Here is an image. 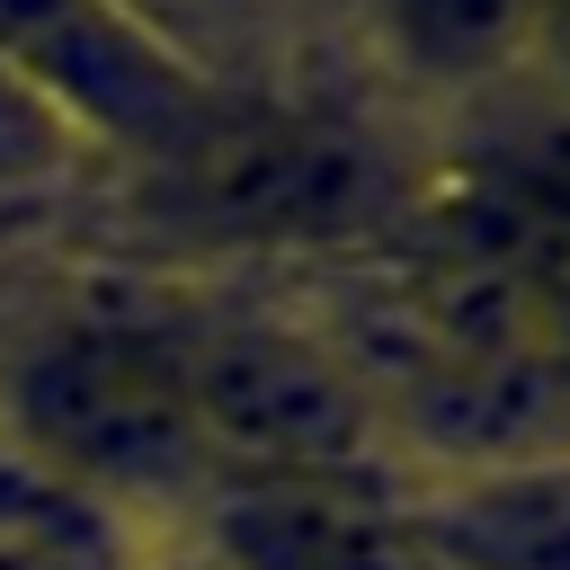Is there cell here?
<instances>
[{
  "mask_svg": "<svg viewBox=\"0 0 570 570\" xmlns=\"http://www.w3.org/2000/svg\"><path fill=\"white\" fill-rule=\"evenodd\" d=\"M151 543H160L151 525H134L125 508L89 499L80 481H62L53 463L0 436V552L45 561V570H134Z\"/></svg>",
  "mask_w": 570,
  "mask_h": 570,
  "instance_id": "cell-8",
  "label": "cell"
},
{
  "mask_svg": "<svg viewBox=\"0 0 570 570\" xmlns=\"http://www.w3.org/2000/svg\"><path fill=\"white\" fill-rule=\"evenodd\" d=\"M0 436L151 534H187L223 481L142 303H62L0 347Z\"/></svg>",
  "mask_w": 570,
  "mask_h": 570,
  "instance_id": "cell-2",
  "label": "cell"
},
{
  "mask_svg": "<svg viewBox=\"0 0 570 570\" xmlns=\"http://www.w3.org/2000/svg\"><path fill=\"white\" fill-rule=\"evenodd\" d=\"M525 71L570 98V0H534V62Z\"/></svg>",
  "mask_w": 570,
  "mask_h": 570,
  "instance_id": "cell-10",
  "label": "cell"
},
{
  "mask_svg": "<svg viewBox=\"0 0 570 570\" xmlns=\"http://www.w3.org/2000/svg\"><path fill=\"white\" fill-rule=\"evenodd\" d=\"M142 321L223 481H401L365 383L312 312L151 294Z\"/></svg>",
  "mask_w": 570,
  "mask_h": 570,
  "instance_id": "cell-3",
  "label": "cell"
},
{
  "mask_svg": "<svg viewBox=\"0 0 570 570\" xmlns=\"http://www.w3.org/2000/svg\"><path fill=\"white\" fill-rule=\"evenodd\" d=\"M419 151L392 142L347 98H276L240 89V107L178 151L169 169L134 178L151 232L196 258H374L401 232Z\"/></svg>",
  "mask_w": 570,
  "mask_h": 570,
  "instance_id": "cell-1",
  "label": "cell"
},
{
  "mask_svg": "<svg viewBox=\"0 0 570 570\" xmlns=\"http://www.w3.org/2000/svg\"><path fill=\"white\" fill-rule=\"evenodd\" d=\"M134 9L151 27H169L187 53H205L214 71H232L240 45H258V36H276L294 18V0H134Z\"/></svg>",
  "mask_w": 570,
  "mask_h": 570,
  "instance_id": "cell-9",
  "label": "cell"
},
{
  "mask_svg": "<svg viewBox=\"0 0 570 570\" xmlns=\"http://www.w3.org/2000/svg\"><path fill=\"white\" fill-rule=\"evenodd\" d=\"M187 534L223 570H428L401 481H214Z\"/></svg>",
  "mask_w": 570,
  "mask_h": 570,
  "instance_id": "cell-6",
  "label": "cell"
},
{
  "mask_svg": "<svg viewBox=\"0 0 570 570\" xmlns=\"http://www.w3.org/2000/svg\"><path fill=\"white\" fill-rule=\"evenodd\" d=\"M534 338H543V356L570 365V267L534 276Z\"/></svg>",
  "mask_w": 570,
  "mask_h": 570,
  "instance_id": "cell-11",
  "label": "cell"
},
{
  "mask_svg": "<svg viewBox=\"0 0 570 570\" xmlns=\"http://www.w3.org/2000/svg\"><path fill=\"white\" fill-rule=\"evenodd\" d=\"M134 570H223V561H214V552H205L196 534H160V543H151V552L134 561Z\"/></svg>",
  "mask_w": 570,
  "mask_h": 570,
  "instance_id": "cell-12",
  "label": "cell"
},
{
  "mask_svg": "<svg viewBox=\"0 0 570 570\" xmlns=\"http://www.w3.org/2000/svg\"><path fill=\"white\" fill-rule=\"evenodd\" d=\"M0 80L89 169L125 178L196 151L249 89L151 27L134 0H0Z\"/></svg>",
  "mask_w": 570,
  "mask_h": 570,
  "instance_id": "cell-4",
  "label": "cell"
},
{
  "mask_svg": "<svg viewBox=\"0 0 570 570\" xmlns=\"http://www.w3.org/2000/svg\"><path fill=\"white\" fill-rule=\"evenodd\" d=\"M0 570H45V561H18V552H0Z\"/></svg>",
  "mask_w": 570,
  "mask_h": 570,
  "instance_id": "cell-13",
  "label": "cell"
},
{
  "mask_svg": "<svg viewBox=\"0 0 570 570\" xmlns=\"http://www.w3.org/2000/svg\"><path fill=\"white\" fill-rule=\"evenodd\" d=\"M401 525L428 570H570V454L401 481Z\"/></svg>",
  "mask_w": 570,
  "mask_h": 570,
  "instance_id": "cell-7",
  "label": "cell"
},
{
  "mask_svg": "<svg viewBox=\"0 0 570 570\" xmlns=\"http://www.w3.org/2000/svg\"><path fill=\"white\" fill-rule=\"evenodd\" d=\"M338 9L365 89L401 107L419 134L534 62V0H338Z\"/></svg>",
  "mask_w": 570,
  "mask_h": 570,
  "instance_id": "cell-5",
  "label": "cell"
}]
</instances>
